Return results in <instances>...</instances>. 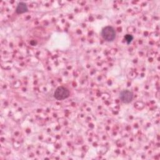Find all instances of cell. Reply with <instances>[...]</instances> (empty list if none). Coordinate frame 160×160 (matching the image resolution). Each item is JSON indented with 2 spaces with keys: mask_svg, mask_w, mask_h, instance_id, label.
Masks as SVG:
<instances>
[{
  "mask_svg": "<svg viewBox=\"0 0 160 160\" xmlns=\"http://www.w3.org/2000/svg\"><path fill=\"white\" fill-rule=\"evenodd\" d=\"M124 38H125V41H126V42H127L128 44H129V43L131 42V41H132V39H133V36H131V35H130V34H126V35L125 36Z\"/></svg>",
  "mask_w": 160,
  "mask_h": 160,
  "instance_id": "obj_5",
  "label": "cell"
},
{
  "mask_svg": "<svg viewBox=\"0 0 160 160\" xmlns=\"http://www.w3.org/2000/svg\"><path fill=\"white\" fill-rule=\"evenodd\" d=\"M102 37L107 41H112L116 38V32L111 26H106L101 31Z\"/></svg>",
  "mask_w": 160,
  "mask_h": 160,
  "instance_id": "obj_1",
  "label": "cell"
},
{
  "mask_svg": "<svg viewBox=\"0 0 160 160\" xmlns=\"http://www.w3.org/2000/svg\"><path fill=\"white\" fill-rule=\"evenodd\" d=\"M69 96V90L63 86L58 87V88H56L54 92V97L58 100H63L68 98Z\"/></svg>",
  "mask_w": 160,
  "mask_h": 160,
  "instance_id": "obj_2",
  "label": "cell"
},
{
  "mask_svg": "<svg viewBox=\"0 0 160 160\" xmlns=\"http://www.w3.org/2000/svg\"><path fill=\"white\" fill-rule=\"evenodd\" d=\"M28 10V9L27 5L23 2H20L17 6L16 11L18 14H22V13L27 12Z\"/></svg>",
  "mask_w": 160,
  "mask_h": 160,
  "instance_id": "obj_4",
  "label": "cell"
},
{
  "mask_svg": "<svg viewBox=\"0 0 160 160\" xmlns=\"http://www.w3.org/2000/svg\"><path fill=\"white\" fill-rule=\"evenodd\" d=\"M119 98L124 103H129L133 99V93L131 91L124 90L120 92Z\"/></svg>",
  "mask_w": 160,
  "mask_h": 160,
  "instance_id": "obj_3",
  "label": "cell"
}]
</instances>
